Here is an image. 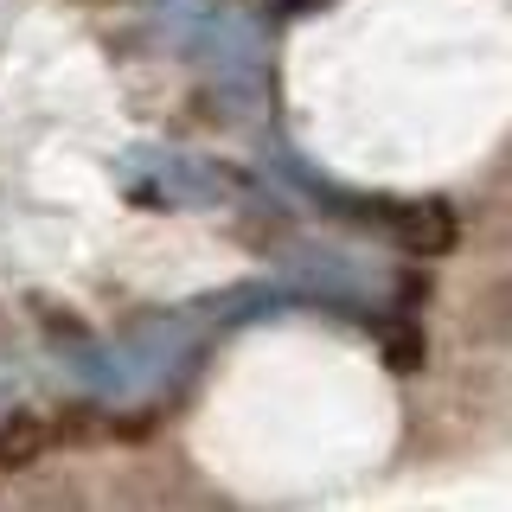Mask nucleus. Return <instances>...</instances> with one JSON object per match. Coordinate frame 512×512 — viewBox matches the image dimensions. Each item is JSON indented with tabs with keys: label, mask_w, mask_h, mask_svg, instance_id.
I'll return each instance as SVG.
<instances>
[{
	"label": "nucleus",
	"mask_w": 512,
	"mask_h": 512,
	"mask_svg": "<svg viewBox=\"0 0 512 512\" xmlns=\"http://www.w3.org/2000/svg\"><path fill=\"white\" fill-rule=\"evenodd\" d=\"M45 448H52V429L39 416H7L0 423V474H26Z\"/></svg>",
	"instance_id": "nucleus-1"
},
{
	"label": "nucleus",
	"mask_w": 512,
	"mask_h": 512,
	"mask_svg": "<svg viewBox=\"0 0 512 512\" xmlns=\"http://www.w3.org/2000/svg\"><path fill=\"white\" fill-rule=\"evenodd\" d=\"M404 244L416 256H442V250H455V218L442 212V205H423V212H404Z\"/></svg>",
	"instance_id": "nucleus-2"
}]
</instances>
